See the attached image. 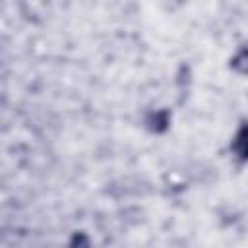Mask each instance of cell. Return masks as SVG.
<instances>
[{
    "label": "cell",
    "instance_id": "6da1fadb",
    "mask_svg": "<svg viewBox=\"0 0 248 248\" xmlns=\"http://www.w3.org/2000/svg\"><path fill=\"white\" fill-rule=\"evenodd\" d=\"M147 126L151 132H165L169 126V110H157L151 112L147 118Z\"/></svg>",
    "mask_w": 248,
    "mask_h": 248
},
{
    "label": "cell",
    "instance_id": "277c9868",
    "mask_svg": "<svg viewBox=\"0 0 248 248\" xmlns=\"http://www.w3.org/2000/svg\"><path fill=\"white\" fill-rule=\"evenodd\" d=\"M72 242H74V244H85V242H87V240H85V238H83V236H79V238H78V236H76V238H74V240H72Z\"/></svg>",
    "mask_w": 248,
    "mask_h": 248
},
{
    "label": "cell",
    "instance_id": "3957f363",
    "mask_svg": "<svg viewBox=\"0 0 248 248\" xmlns=\"http://www.w3.org/2000/svg\"><path fill=\"white\" fill-rule=\"evenodd\" d=\"M231 68L238 74H248V45L231 60Z\"/></svg>",
    "mask_w": 248,
    "mask_h": 248
},
{
    "label": "cell",
    "instance_id": "7a4b0ae2",
    "mask_svg": "<svg viewBox=\"0 0 248 248\" xmlns=\"http://www.w3.org/2000/svg\"><path fill=\"white\" fill-rule=\"evenodd\" d=\"M232 149L240 155V159H244V161L248 159V124L238 130V134L232 141Z\"/></svg>",
    "mask_w": 248,
    "mask_h": 248
}]
</instances>
